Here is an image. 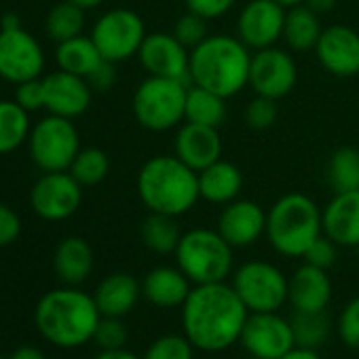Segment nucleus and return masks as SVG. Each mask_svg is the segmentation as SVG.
Segmentation results:
<instances>
[{
	"label": "nucleus",
	"instance_id": "16",
	"mask_svg": "<svg viewBox=\"0 0 359 359\" xmlns=\"http://www.w3.org/2000/svg\"><path fill=\"white\" fill-rule=\"evenodd\" d=\"M315 57L319 66L336 76L351 79L359 74V32L344 24H334L323 28L317 45Z\"/></svg>",
	"mask_w": 359,
	"mask_h": 359
},
{
	"label": "nucleus",
	"instance_id": "12",
	"mask_svg": "<svg viewBox=\"0 0 359 359\" xmlns=\"http://www.w3.org/2000/svg\"><path fill=\"white\" fill-rule=\"evenodd\" d=\"M296 83L298 66L290 51L279 49L275 45L252 53L250 87L256 95H264L279 102L294 91Z\"/></svg>",
	"mask_w": 359,
	"mask_h": 359
},
{
	"label": "nucleus",
	"instance_id": "50",
	"mask_svg": "<svg viewBox=\"0 0 359 359\" xmlns=\"http://www.w3.org/2000/svg\"><path fill=\"white\" fill-rule=\"evenodd\" d=\"M18 28H22V20L15 13H7L0 20V30H18Z\"/></svg>",
	"mask_w": 359,
	"mask_h": 359
},
{
	"label": "nucleus",
	"instance_id": "25",
	"mask_svg": "<svg viewBox=\"0 0 359 359\" xmlns=\"http://www.w3.org/2000/svg\"><path fill=\"white\" fill-rule=\"evenodd\" d=\"M243 189L241 169L226 158H218L203 171H199V193L201 199L212 205H226L239 199Z\"/></svg>",
	"mask_w": 359,
	"mask_h": 359
},
{
	"label": "nucleus",
	"instance_id": "2",
	"mask_svg": "<svg viewBox=\"0 0 359 359\" xmlns=\"http://www.w3.org/2000/svg\"><path fill=\"white\" fill-rule=\"evenodd\" d=\"M102 313L95 298L79 285H66L47 292L34 309L39 334L53 346L76 348L93 340Z\"/></svg>",
	"mask_w": 359,
	"mask_h": 359
},
{
	"label": "nucleus",
	"instance_id": "52",
	"mask_svg": "<svg viewBox=\"0 0 359 359\" xmlns=\"http://www.w3.org/2000/svg\"><path fill=\"white\" fill-rule=\"evenodd\" d=\"M275 3H279V5L285 7V9H292V7H296V5H302L304 0H275Z\"/></svg>",
	"mask_w": 359,
	"mask_h": 359
},
{
	"label": "nucleus",
	"instance_id": "17",
	"mask_svg": "<svg viewBox=\"0 0 359 359\" xmlns=\"http://www.w3.org/2000/svg\"><path fill=\"white\" fill-rule=\"evenodd\" d=\"M137 60L148 76H165L189 81L191 51L180 43L171 32H150L146 34Z\"/></svg>",
	"mask_w": 359,
	"mask_h": 359
},
{
	"label": "nucleus",
	"instance_id": "24",
	"mask_svg": "<svg viewBox=\"0 0 359 359\" xmlns=\"http://www.w3.org/2000/svg\"><path fill=\"white\" fill-rule=\"evenodd\" d=\"M142 296V283L129 273H112L95 287V304L102 317H125Z\"/></svg>",
	"mask_w": 359,
	"mask_h": 359
},
{
	"label": "nucleus",
	"instance_id": "35",
	"mask_svg": "<svg viewBox=\"0 0 359 359\" xmlns=\"http://www.w3.org/2000/svg\"><path fill=\"white\" fill-rule=\"evenodd\" d=\"M290 321H292L296 346L300 348H317L330 336V317L325 311H319V313L294 311V317Z\"/></svg>",
	"mask_w": 359,
	"mask_h": 359
},
{
	"label": "nucleus",
	"instance_id": "39",
	"mask_svg": "<svg viewBox=\"0 0 359 359\" xmlns=\"http://www.w3.org/2000/svg\"><path fill=\"white\" fill-rule=\"evenodd\" d=\"M129 340V332L127 325L123 323V317H102L95 334H93V342L100 346V351H112V348H125Z\"/></svg>",
	"mask_w": 359,
	"mask_h": 359
},
{
	"label": "nucleus",
	"instance_id": "33",
	"mask_svg": "<svg viewBox=\"0 0 359 359\" xmlns=\"http://www.w3.org/2000/svg\"><path fill=\"white\" fill-rule=\"evenodd\" d=\"M83 28H85V9L74 5L72 0L57 3L45 20V30L49 39L55 41L57 45L81 36Z\"/></svg>",
	"mask_w": 359,
	"mask_h": 359
},
{
	"label": "nucleus",
	"instance_id": "4",
	"mask_svg": "<svg viewBox=\"0 0 359 359\" xmlns=\"http://www.w3.org/2000/svg\"><path fill=\"white\" fill-rule=\"evenodd\" d=\"M250 66L252 49L237 34H210L191 51L189 81L229 100L250 85Z\"/></svg>",
	"mask_w": 359,
	"mask_h": 359
},
{
	"label": "nucleus",
	"instance_id": "54",
	"mask_svg": "<svg viewBox=\"0 0 359 359\" xmlns=\"http://www.w3.org/2000/svg\"><path fill=\"white\" fill-rule=\"evenodd\" d=\"M357 252H359V248H357Z\"/></svg>",
	"mask_w": 359,
	"mask_h": 359
},
{
	"label": "nucleus",
	"instance_id": "27",
	"mask_svg": "<svg viewBox=\"0 0 359 359\" xmlns=\"http://www.w3.org/2000/svg\"><path fill=\"white\" fill-rule=\"evenodd\" d=\"M321 32H323L321 15L311 11L304 3L287 9L281 41L287 45L290 51H296V53L315 51V45Z\"/></svg>",
	"mask_w": 359,
	"mask_h": 359
},
{
	"label": "nucleus",
	"instance_id": "26",
	"mask_svg": "<svg viewBox=\"0 0 359 359\" xmlns=\"http://www.w3.org/2000/svg\"><path fill=\"white\" fill-rule=\"evenodd\" d=\"M55 275L66 285H81L93 271V250L81 237H66L53 254Z\"/></svg>",
	"mask_w": 359,
	"mask_h": 359
},
{
	"label": "nucleus",
	"instance_id": "21",
	"mask_svg": "<svg viewBox=\"0 0 359 359\" xmlns=\"http://www.w3.org/2000/svg\"><path fill=\"white\" fill-rule=\"evenodd\" d=\"M323 235L340 248H359V191L334 193L321 210Z\"/></svg>",
	"mask_w": 359,
	"mask_h": 359
},
{
	"label": "nucleus",
	"instance_id": "40",
	"mask_svg": "<svg viewBox=\"0 0 359 359\" xmlns=\"http://www.w3.org/2000/svg\"><path fill=\"white\" fill-rule=\"evenodd\" d=\"M338 243H334L327 235H319L313 243H311V248L306 250V254L302 256V260L306 262V264H313V266H317V269H323V271H327V269H332L334 264H336V260H338Z\"/></svg>",
	"mask_w": 359,
	"mask_h": 359
},
{
	"label": "nucleus",
	"instance_id": "20",
	"mask_svg": "<svg viewBox=\"0 0 359 359\" xmlns=\"http://www.w3.org/2000/svg\"><path fill=\"white\" fill-rule=\"evenodd\" d=\"M222 148L224 144L220 137V129L216 127L184 121L175 131L173 154L195 171H203L205 167L222 158Z\"/></svg>",
	"mask_w": 359,
	"mask_h": 359
},
{
	"label": "nucleus",
	"instance_id": "34",
	"mask_svg": "<svg viewBox=\"0 0 359 359\" xmlns=\"http://www.w3.org/2000/svg\"><path fill=\"white\" fill-rule=\"evenodd\" d=\"M68 171L81 187H95L106 180L110 171V158L102 148H81Z\"/></svg>",
	"mask_w": 359,
	"mask_h": 359
},
{
	"label": "nucleus",
	"instance_id": "48",
	"mask_svg": "<svg viewBox=\"0 0 359 359\" xmlns=\"http://www.w3.org/2000/svg\"><path fill=\"white\" fill-rule=\"evenodd\" d=\"M93 359H142V357H137L127 348H112V351H100Z\"/></svg>",
	"mask_w": 359,
	"mask_h": 359
},
{
	"label": "nucleus",
	"instance_id": "10",
	"mask_svg": "<svg viewBox=\"0 0 359 359\" xmlns=\"http://www.w3.org/2000/svg\"><path fill=\"white\" fill-rule=\"evenodd\" d=\"M146 34L148 32L140 13L123 7L106 11L91 28V41L100 49L102 57L112 64L135 57Z\"/></svg>",
	"mask_w": 359,
	"mask_h": 359
},
{
	"label": "nucleus",
	"instance_id": "1",
	"mask_svg": "<svg viewBox=\"0 0 359 359\" xmlns=\"http://www.w3.org/2000/svg\"><path fill=\"white\" fill-rule=\"evenodd\" d=\"M248 315V306L231 283L193 285L182 304V332L195 348L220 353L239 342Z\"/></svg>",
	"mask_w": 359,
	"mask_h": 359
},
{
	"label": "nucleus",
	"instance_id": "13",
	"mask_svg": "<svg viewBox=\"0 0 359 359\" xmlns=\"http://www.w3.org/2000/svg\"><path fill=\"white\" fill-rule=\"evenodd\" d=\"M30 203L43 220L60 222L79 212L83 203V187L70 171H49L34 184Z\"/></svg>",
	"mask_w": 359,
	"mask_h": 359
},
{
	"label": "nucleus",
	"instance_id": "8",
	"mask_svg": "<svg viewBox=\"0 0 359 359\" xmlns=\"http://www.w3.org/2000/svg\"><path fill=\"white\" fill-rule=\"evenodd\" d=\"M231 285L250 313H275L287 302L290 279L266 260L243 262L233 273Z\"/></svg>",
	"mask_w": 359,
	"mask_h": 359
},
{
	"label": "nucleus",
	"instance_id": "38",
	"mask_svg": "<svg viewBox=\"0 0 359 359\" xmlns=\"http://www.w3.org/2000/svg\"><path fill=\"white\" fill-rule=\"evenodd\" d=\"M277 116H279L277 100H271L264 95H254L243 110V121L252 131L271 129L277 123Z\"/></svg>",
	"mask_w": 359,
	"mask_h": 359
},
{
	"label": "nucleus",
	"instance_id": "19",
	"mask_svg": "<svg viewBox=\"0 0 359 359\" xmlns=\"http://www.w3.org/2000/svg\"><path fill=\"white\" fill-rule=\"evenodd\" d=\"M93 89L89 87L87 79L70 74L66 70L51 72L43 79V97L45 108L51 114L64 118H76L87 112L91 104Z\"/></svg>",
	"mask_w": 359,
	"mask_h": 359
},
{
	"label": "nucleus",
	"instance_id": "49",
	"mask_svg": "<svg viewBox=\"0 0 359 359\" xmlns=\"http://www.w3.org/2000/svg\"><path fill=\"white\" fill-rule=\"evenodd\" d=\"M281 359H323L315 348H300V346H296L294 351H290L285 357H281Z\"/></svg>",
	"mask_w": 359,
	"mask_h": 359
},
{
	"label": "nucleus",
	"instance_id": "9",
	"mask_svg": "<svg viewBox=\"0 0 359 359\" xmlns=\"http://www.w3.org/2000/svg\"><path fill=\"white\" fill-rule=\"evenodd\" d=\"M81 150L79 129L72 118L49 114L30 131V154L45 171H68Z\"/></svg>",
	"mask_w": 359,
	"mask_h": 359
},
{
	"label": "nucleus",
	"instance_id": "44",
	"mask_svg": "<svg viewBox=\"0 0 359 359\" xmlns=\"http://www.w3.org/2000/svg\"><path fill=\"white\" fill-rule=\"evenodd\" d=\"M22 233V220L20 216L5 203H0V248H7L13 241H18Z\"/></svg>",
	"mask_w": 359,
	"mask_h": 359
},
{
	"label": "nucleus",
	"instance_id": "14",
	"mask_svg": "<svg viewBox=\"0 0 359 359\" xmlns=\"http://www.w3.org/2000/svg\"><path fill=\"white\" fill-rule=\"evenodd\" d=\"M43 70L45 53L30 32L24 28L0 30V76L20 85L32 79H41Z\"/></svg>",
	"mask_w": 359,
	"mask_h": 359
},
{
	"label": "nucleus",
	"instance_id": "18",
	"mask_svg": "<svg viewBox=\"0 0 359 359\" xmlns=\"http://www.w3.org/2000/svg\"><path fill=\"white\" fill-rule=\"evenodd\" d=\"M216 231L235 248H250L266 235V212L252 199H235L222 205Z\"/></svg>",
	"mask_w": 359,
	"mask_h": 359
},
{
	"label": "nucleus",
	"instance_id": "31",
	"mask_svg": "<svg viewBox=\"0 0 359 359\" xmlns=\"http://www.w3.org/2000/svg\"><path fill=\"white\" fill-rule=\"evenodd\" d=\"M327 182L334 193L359 191V148L340 146L327 161Z\"/></svg>",
	"mask_w": 359,
	"mask_h": 359
},
{
	"label": "nucleus",
	"instance_id": "41",
	"mask_svg": "<svg viewBox=\"0 0 359 359\" xmlns=\"http://www.w3.org/2000/svg\"><path fill=\"white\" fill-rule=\"evenodd\" d=\"M338 334L351 348H359V296L346 302L338 317Z\"/></svg>",
	"mask_w": 359,
	"mask_h": 359
},
{
	"label": "nucleus",
	"instance_id": "43",
	"mask_svg": "<svg viewBox=\"0 0 359 359\" xmlns=\"http://www.w3.org/2000/svg\"><path fill=\"white\" fill-rule=\"evenodd\" d=\"M15 102H18L24 110H28V112H34V110L45 108L43 79H32V81L20 83V85H18V91H15Z\"/></svg>",
	"mask_w": 359,
	"mask_h": 359
},
{
	"label": "nucleus",
	"instance_id": "32",
	"mask_svg": "<svg viewBox=\"0 0 359 359\" xmlns=\"http://www.w3.org/2000/svg\"><path fill=\"white\" fill-rule=\"evenodd\" d=\"M30 135L28 110L18 102H0V154L18 150Z\"/></svg>",
	"mask_w": 359,
	"mask_h": 359
},
{
	"label": "nucleus",
	"instance_id": "29",
	"mask_svg": "<svg viewBox=\"0 0 359 359\" xmlns=\"http://www.w3.org/2000/svg\"><path fill=\"white\" fill-rule=\"evenodd\" d=\"M226 97L197 85L189 87L184 121L220 129L226 121Z\"/></svg>",
	"mask_w": 359,
	"mask_h": 359
},
{
	"label": "nucleus",
	"instance_id": "37",
	"mask_svg": "<svg viewBox=\"0 0 359 359\" xmlns=\"http://www.w3.org/2000/svg\"><path fill=\"white\" fill-rule=\"evenodd\" d=\"M171 34H173L180 43H182L189 51H193L195 47H199V45L210 36L208 20L187 9V13H182V15H180V18L175 20Z\"/></svg>",
	"mask_w": 359,
	"mask_h": 359
},
{
	"label": "nucleus",
	"instance_id": "46",
	"mask_svg": "<svg viewBox=\"0 0 359 359\" xmlns=\"http://www.w3.org/2000/svg\"><path fill=\"white\" fill-rule=\"evenodd\" d=\"M7 359H47V355H45L39 346L22 344V346H18Z\"/></svg>",
	"mask_w": 359,
	"mask_h": 359
},
{
	"label": "nucleus",
	"instance_id": "28",
	"mask_svg": "<svg viewBox=\"0 0 359 359\" xmlns=\"http://www.w3.org/2000/svg\"><path fill=\"white\" fill-rule=\"evenodd\" d=\"M55 62L60 70H66L70 74L87 79L102 62V53L91 41V36H76L70 41H64L55 49Z\"/></svg>",
	"mask_w": 359,
	"mask_h": 359
},
{
	"label": "nucleus",
	"instance_id": "23",
	"mask_svg": "<svg viewBox=\"0 0 359 359\" xmlns=\"http://www.w3.org/2000/svg\"><path fill=\"white\" fill-rule=\"evenodd\" d=\"M193 281L180 271V266H154L142 279V296L158 309H182Z\"/></svg>",
	"mask_w": 359,
	"mask_h": 359
},
{
	"label": "nucleus",
	"instance_id": "6",
	"mask_svg": "<svg viewBox=\"0 0 359 359\" xmlns=\"http://www.w3.org/2000/svg\"><path fill=\"white\" fill-rule=\"evenodd\" d=\"M233 245L216 229H191L182 233L175 250V264L193 285L226 281L233 273Z\"/></svg>",
	"mask_w": 359,
	"mask_h": 359
},
{
	"label": "nucleus",
	"instance_id": "51",
	"mask_svg": "<svg viewBox=\"0 0 359 359\" xmlns=\"http://www.w3.org/2000/svg\"><path fill=\"white\" fill-rule=\"evenodd\" d=\"M72 3H74V5H79V7H83V9L87 11V9H95V7H100V5L104 3V0H72Z\"/></svg>",
	"mask_w": 359,
	"mask_h": 359
},
{
	"label": "nucleus",
	"instance_id": "22",
	"mask_svg": "<svg viewBox=\"0 0 359 359\" xmlns=\"http://www.w3.org/2000/svg\"><path fill=\"white\" fill-rule=\"evenodd\" d=\"M330 300H332V281L327 271L304 262L292 273L287 302L294 306V311L300 313L327 311Z\"/></svg>",
	"mask_w": 359,
	"mask_h": 359
},
{
	"label": "nucleus",
	"instance_id": "3",
	"mask_svg": "<svg viewBox=\"0 0 359 359\" xmlns=\"http://www.w3.org/2000/svg\"><path fill=\"white\" fill-rule=\"evenodd\" d=\"M137 197L148 212L165 216H184L201 199L199 171L175 154H156L137 171Z\"/></svg>",
	"mask_w": 359,
	"mask_h": 359
},
{
	"label": "nucleus",
	"instance_id": "36",
	"mask_svg": "<svg viewBox=\"0 0 359 359\" xmlns=\"http://www.w3.org/2000/svg\"><path fill=\"white\" fill-rule=\"evenodd\" d=\"M195 346L184 334H165L152 340L142 359H193Z\"/></svg>",
	"mask_w": 359,
	"mask_h": 359
},
{
	"label": "nucleus",
	"instance_id": "30",
	"mask_svg": "<svg viewBox=\"0 0 359 359\" xmlns=\"http://www.w3.org/2000/svg\"><path fill=\"white\" fill-rule=\"evenodd\" d=\"M180 239H182V231H180L173 216L150 212L144 218V222H142V241L152 254H158V256L175 254Z\"/></svg>",
	"mask_w": 359,
	"mask_h": 359
},
{
	"label": "nucleus",
	"instance_id": "11",
	"mask_svg": "<svg viewBox=\"0 0 359 359\" xmlns=\"http://www.w3.org/2000/svg\"><path fill=\"white\" fill-rule=\"evenodd\" d=\"M239 342L254 359H281L296 348L292 321L275 313H250Z\"/></svg>",
	"mask_w": 359,
	"mask_h": 359
},
{
	"label": "nucleus",
	"instance_id": "53",
	"mask_svg": "<svg viewBox=\"0 0 359 359\" xmlns=\"http://www.w3.org/2000/svg\"><path fill=\"white\" fill-rule=\"evenodd\" d=\"M0 359H7V357H3V355H0Z\"/></svg>",
	"mask_w": 359,
	"mask_h": 359
},
{
	"label": "nucleus",
	"instance_id": "45",
	"mask_svg": "<svg viewBox=\"0 0 359 359\" xmlns=\"http://www.w3.org/2000/svg\"><path fill=\"white\" fill-rule=\"evenodd\" d=\"M116 64L112 62H102L89 76H87V83L93 91H110L116 83Z\"/></svg>",
	"mask_w": 359,
	"mask_h": 359
},
{
	"label": "nucleus",
	"instance_id": "5",
	"mask_svg": "<svg viewBox=\"0 0 359 359\" xmlns=\"http://www.w3.org/2000/svg\"><path fill=\"white\" fill-rule=\"evenodd\" d=\"M319 235H323L321 208L309 195L287 193L266 212V239L285 258H302Z\"/></svg>",
	"mask_w": 359,
	"mask_h": 359
},
{
	"label": "nucleus",
	"instance_id": "15",
	"mask_svg": "<svg viewBox=\"0 0 359 359\" xmlns=\"http://www.w3.org/2000/svg\"><path fill=\"white\" fill-rule=\"evenodd\" d=\"M287 9L275 0H250L239 11L237 36L252 51L275 47L283 36Z\"/></svg>",
	"mask_w": 359,
	"mask_h": 359
},
{
	"label": "nucleus",
	"instance_id": "7",
	"mask_svg": "<svg viewBox=\"0 0 359 359\" xmlns=\"http://www.w3.org/2000/svg\"><path fill=\"white\" fill-rule=\"evenodd\" d=\"M191 83L180 79L148 76L144 79L131 100L135 121L154 133L171 131L184 123L187 93Z\"/></svg>",
	"mask_w": 359,
	"mask_h": 359
},
{
	"label": "nucleus",
	"instance_id": "47",
	"mask_svg": "<svg viewBox=\"0 0 359 359\" xmlns=\"http://www.w3.org/2000/svg\"><path fill=\"white\" fill-rule=\"evenodd\" d=\"M304 5H306L311 11H315L317 15H325V13L334 11L336 0H304Z\"/></svg>",
	"mask_w": 359,
	"mask_h": 359
},
{
	"label": "nucleus",
	"instance_id": "42",
	"mask_svg": "<svg viewBox=\"0 0 359 359\" xmlns=\"http://www.w3.org/2000/svg\"><path fill=\"white\" fill-rule=\"evenodd\" d=\"M184 5L189 11L212 22V20L224 18L237 5V0H184Z\"/></svg>",
	"mask_w": 359,
	"mask_h": 359
}]
</instances>
